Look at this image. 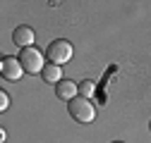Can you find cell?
<instances>
[{
  "instance_id": "6da1fadb",
  "label": "cell",
  "mask_w": 151,
  "mask_h": 143,
  "mask_svg": "<svg viewBox=\"0 0 151 143\" xmlns=\"http://www.w3.org/2000/svg\"><path fill=\"white\" fill-rule=\"evenodd\" d=\"M67 112L72 115V119H77L79 124H91L93 119H96V107L91 105L89 98H82V96H77L74 100L67 103Z\"/></svg>"
},
{
  "instance_id": "7a4b0ae2",
  "label": "cell",
  "mask_w": 151,
  "mask_h": 143,
  "mask_svg": "<svg viewBox=\"0 0 151 143\" xmlns=\"http://www.w3.org/2000/svg\"><path fill=\"white\" fill-rule=\"evenodd\" d=\"M72 52H74V50H72V43L65 41V38H58V41H53V43L46 48V57H48L50 64L63 67L65 62L72 60Z\"/></svg>"
},
{
  "instance_id": "3957f363",
  "label": "cell",
  "mask_w": 151,
  "mask_h": 143,
  "mask_svg": "<svg viewBox=\"0 0 151 143\" xmlns=\"http://www.w3.org/2000/svg\"><path fill=\"white\" fill-rule=\"evenodd\" d=\"M17 57H19V62H22V67H24V72H27V74H41V72H43V67L48 64V62H43V52L36 48V45L24 48Z\"/></svg>"
},
{
  "instance_id": "277c9868",
  "label": "cell",
  "mask_w": 151,
  "mask_h": 143,
  "mask_svg": "<svg viewBox=\"0 0 151 143\" xmlns=\"http://www.w3.org/2000/svg\"><path fill=\"white\" fill-rule=\"evenodd\" d=\"M0 74H3V79H7V81H17V79L24 74V67H22L19 57L5 55L3 60H0Z\"/></svg>"
},
{
  "instance_id": "5b68a950",
  "label": "cell",
  "mask_w": 151,
  "mask_h": 143,
  "mask_svg": "<svg viewBox=\"0 0 151 143\" xmlns=\"http://www.w3.org/2000/svg\"><path fill=\"white\" fill-rule=\"evenodd\" d=\"M34 38H36V33H34V29L27 26V24L17 26V29L12 31V41H14V45H19L22 50H24V48H31V45H34Z\"/></svg>"
},
{
  "instance_id": "8992f818",
  "label": "cell",
  "mask_w": 151,
  "mask_h": 143,
  "mask_svg": "<svg viewBox=\"0 0 151 143\" xmlns=\"http://www.w3.org/2000/svg\"><path fill=\"white\" fill-rule=\"evenodd\" d=\"M55 96H58V100L70 103V100H74L79 96V88H77V84H72V81H60V84H55Z\"/></svg>"
},
{
  "instance_id": "52a82bcc",
  "label": "cell",
  "mask_w": 151,
  "mask_h": 143,
  "mask_svg": "<svg viewBox=\"0 0 151 143\" xmlns=\"http://www.w3.org/2000/svg\"><path fill=\"white\" fill-rule=\"evenodd\" d=\"M41 79L46 81V84H60L63 81V69L58 67V64H46L43 67V72H41Z\"/></svg>"
},
{
  "instance_id": "ba28073f",
  "label": "cell",
  "mask_w": 151,
  "mask_h": 143,
  "mask_svg": "<svg viewBox=\"0 0 151 143\" xmlns=\"http://www.w3.org/2000/svg\"><path fill=\"white\" fill-rule=\"evenodd\" d=\"M77 88H79V96H82V98H89V96L93 93V81H91V79H84V81L77 84Z\"/></svg>"
},
{
  "instance_id": "9c48e42d",
  "label": "cell",
  "mask_w": 151,
  "mask_h": 143,
  "mask_svg": "<svg viewBox=\"0 0 151 143\" xmlns=\"http://www.w3.org/2000/svg\"><path fill=\"white\" fill-rule=\"evenodd\" d=\"M10 107V96L5 91H0V110H7Z\"/></svg>"
},
{
  "instance_id": "30bf717a",
  "label": "cell",
  "mask_w": 151,
  "mask_h": 143,
  "mask_svg": "<svg viewBox=\"0 0 151 143\" xmlns=\"http://www.w3.org/2000/svg\"><path fill=\"white\" fill-rule=\"evenodd\" d=\"M113 143H120V141H113Z\"/></svg>"
},
{
  "instance_id": "8fae6325",
  "label": "cell",
  "mask_w": 151,
  "mask_h": 143,
  "mask_svg": "<svg viewBox=\"0 0 151 143\" xmlns=\"http://www.w3.org/2000/svg\"><path fill=\"white\" fill-rule=\"evenodd\" d=\"M149 129H151V124H149Z\"/></svg>"
}]
</instances>
